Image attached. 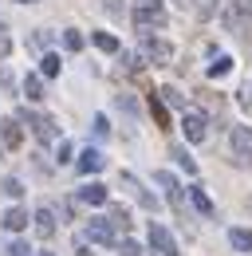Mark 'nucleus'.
<instances>
[{"label": "nucleus", "instance_id": "obj_1", "mask_svg": "<svg viewBox=\"0 0 252 256\" xmlns=\"http://www.w3.org/2000/svg\"><path fill=\"white\" fill-rule=\"evenodd\" d=\"M134 28H138V32L166 28V8H162V0H134Z\"/></svg>", "mask_w": 252, "mask_h": 256}, {"label": "nucleus", "instance_id": "obj_2", "mask_svg": "<svg viewBox=\"0 0 252 256\" xmlns=\"http://www.w3.org/2000/svg\"><path fill=\"white\" fill-rule=\"evenodd\" d=\"M138 48H142L146 64H154V67H166L170 60H174V44H170V40H162V36H150V32H142Z\"/></svg>", "mask_w": 252, "mask_h": 256}, {"label": "nucleus", "instance_id": "obj_3", "mask_svg": "<svg viewBox=\"0 0 252 256\" xmlns=\"http://www.w3.org/2000/svg\"><path fill=\"white\" fill-rule=\"evenodd\" d=\"M20 118H24V122H32V130H36V138H40L44 146H52V142L60 138V130H56V118H48V114H28V110H24Z\"/></svg>", "mask_w": 252, "mask_h": 256}, {"label": "nucleus", "instance_id": "obj_4", "mask_svg": "<svg viewBox=\"0 0 252 256\" xmlns=\"http://www.w3.org/2000/svg\"><path fill=\"white\" fill-rule=\"evenodd\" d=\"M87 236H91L94 244H114L118 240V228L110 224V217H91L87 221Z\"/></svg>", "mask_w": 252, "mask_h": 256}, {"label": "nucleus", "instance_id": "obj_5", "mask_svg": "<svg viewBox=\"0 0 252 256\" xmlns=\"http://www.w3.org/2000/svg\"><path fill=\"white\" fill-rule=\"evenodd\" d=\"M182 130H186L189 142H205V134H209V118H205V114H197V110H186Z\"/></svg>", "mask_w": 252, "mask_h": 256}, {"label": "nucleus", "instance_id": "obj_6", "mask_svg": "<svg viewBox=\"0 0 252 256\" xmlns=\"http://www.w3.org/2000/svg\"><path fill=\"white\" fill-rule=\"evenodd\" d=\"M150 248L162 256H178V240L170 236V228H162V224H150Z\"/></svg>", "mask_w": 252, "mask_h": 256}, {"label": "nucleus", "instance_id": "obj_7", "mask_svg": "<svg viewBox=\"0 0 252 256\" xmlns=\"http://www.w3.org/2000/svg\"><path fill=\"white\" fill-rule=\"evenodd\" d=\"M228 146L236 158H252V126H232L228 130Z\"/></svg>", "mask_w": 252, "mask_h": 256}, {"label": "nucleus", "instance_id": "obj_8", "mask_svg": "<svg viewBox=\"0 0 252 256\" xmlns=\"http://www.w3.org/2000/svg\"><path fill=\"white\" fill-rule=\"evenodd\" d=\"M154 182L162 186V190H166V197H170V201H174V205L182 209V186H178V178H174V174H166V170H158V174H154Z\"/></svg>", "mask_w": 252, "mask_h": 256}, {"label": "nucleus", "instance_id": "obj_9", "mask_svg": "<svg viewBox=\"0 0 252 256\" xmlns=\"http://www.w3.org/2000/svg\"><path fill=\"white\" fill-rule=\"evenodd\" d=\"M102 166H106V158H102L98 150H83V154H79V162H75V170H79V174H98Z\"/></svg>", "mask_w": 252, "mask_h": 256}, {"label": "nucleus", "instance_id": "obj_10", "mask_svg": "<svg viewBox=\"0 0 252 256\" xmlns=\"http://www.w3.org/2000/svg\"><path fill=\"white\" fill-rule=\"evenodd\" d=\"M0 138H4V146H12V150H16V146L24 142V130H20V118H4V122H0Z\"/></svg>", "mask_w": 252, "mask_h": 256}, {"label": "nucleus", "instance_id": "obj_11", "mask_svg": "<svg viewBox=\"0 0 252 256\" xmlns=\"http://www.w3.org/2000/svg\"><path fill=\"white\" fill-rule=\"evenodd\" d=\"M122 186L134 193V197H138V205H142V209H158V201H154V197H150L146 190H142L138 182H134V174H122Z\"/></svg>", "mask_w": 252, "mask_h": 256}, {"label": "nucleus", "instance_id": "obj_12", "mask_svg": "<svg viewBox=\"0 0 252 256\" xmlns=\"http://www.w3.org/2000/svg\"><path fill=\"white\" fill-rule=\"evenodd\" d=\"M79 201H83V205H106V186H98V182L83 186V190H79Z\"/></svg>", "mask_w": 252, "mask_h": 256}, {"label": "nucleus", "instance_id": "obj_13", "mask_svg": "<svg viewBox=\"0 0 252 256\" xmlns=\"http://www.w3.org/2000/svg\"><path fill=\"white\" fill-rule=\"evenodd\" d=\"M36 232H40L44 240L56 236V217H52V209H40V213H36Z\"/></svg>", "mask_w": 252, "mask_h": 256}, {"label": "nucleus", "instance_id": "obj_14", "mask_svg": "<svg viewBox=\"0 0 252 256\" xmlns=\"http://www.w3.org/2000/svg\"><path fill=\"white\" fill-rule=\"evenodd\" d=\"M228 244H232L236 252H248L252 256V232H248V228H228Z\"/></svg>", "mask_w": 252, "mask_h": 256}, {"label": "nucleus", "instance_id": "obj_15", "mask_svg": "<svg viewBox=\"0 0 252 256\" xmlns=\"http://www.w3.org/2000/svg\"><path fill=\"white\" fill-rule=\"evenodd\" d=\"M4 228H8V232H20V228H24V224H28V213H24V209H20V205H12V209H8V213H4Z\"/></svg>", "mask_w": 252, "mask_h": 256}, {"label": "nucleus", "instance_id": "obj_16", "mask_svg": "<svg viewBox=\"0 0 252 256\" xmlns=\"http://www.w3.org/2000/svg\"><path fill=\"white\" fill-rule=\"evenodd\" d=\"M189 197H193V205H197V213H205V217H213V201H209V193L201 190V186H193V190H189Z\"/></svg>", "mask_w": 252, "mask_h": 256}, {"label": "nucleus", "instance_id": "obj_17", "mask_svg": "<svg viewBox=\"0 0 252 256\" xmlns=\"http://www.w3.org/2000/svg\"><path fill=\"white\" fill-rule=\"evenodd\" d=\"M24 98H32V102L44 98V79H40V75H28V79H24Z\"/></svg>", "mask_w": 252, "mask_h": 256}, {"label": "nucleus", "instance_id": "obj_18", "mask_svg": "<svg viewBox=\"0 0 252 256\" xmlns=\"http://www.w3.org/2000/svg\"><path fill=\"white\" fill-rule=\"evenodd\" d=\"M150 114H154V122H158L162 130H170V114H166V102H162L158 95H150Z\"/></svg>", "mask_w": 252, "mask_h": 256}, {"label": "nucleus", "instance_id": "obj_19", "mask_svg": "<svg viewBox=\"0 0 252 256\" xmlns=\"http://www.w3.org/2000/svg\"><path fill=\"white\" fill-rule=\"evenodd\" d=\"M170 158L178 162V166H182L186 174H197V162L189 158V150H186V146H174V150H170Z\"/></svg>", "mask_w": 252, "mask_h": 256}, {"label": "nucleus", "instance_id": "obj_20", "mask_svg": "<svg viewBox=\"0 0 252 256\" xmlns=\"http://www.w3.org/2000/svg\"><path fill=\"white\" fill-rule=\"evenodd\" d=\"M106 217H110V224H114L118 232H126V228H130V213H126L122 205H110V213H106Z\"/></svg>", "mask_w": 252, "mask_h": 256}, {"label": "nucleus", "instance_id": "obj_21", "mask_svg": "<svg viewBox=\"0 0 252 256\" xmlns=\"http://www.w3.org/2000/svg\"><path fill=\"white\" fill-rule=\"evenodd\" d=\"M94 48H98V52H118V40L110 32H94Z\"/></svg>", "mask_w": 252, "mask_h": 256}, {"label": "nucleus", "instance_id": "obj_22", "mask_svg": "<svg viewBox=\"0 0 252 256\" xmlns=\"http://www.w3.org/2000/svg\"><path fill=\"white\" fill-rule=\"evenodd\" d=\"M158 95H162V102H170V106H182V110H186V95H182V91H174V87H162Z\"/></svg>", "mask_w": 252, "mask_h": 256}, {"label": "nucleus", "instance_id": "obj_23", "mask_svg": "<svg viewBox=\"0 0 252 256\" xmlns=\"http://www.w3.org/2000/svg\"><path fill=\"white\" fill-rule=\"evenodd\" d=\"M228 67H232V60H228V56H217V60L209 64V75H213V79H220V75H228Z\"/></svg>", "mask_w": 252, "mask_h": 256}, {"label": "nucleus", "instance_id": "obj_24", "mask_svg": "<svg viewBox=\"0 0 252 256\" xmlns=\"http://www.w3.org/2000/svg\"><path fill=\"white\" fill-rule=\"evenodd\" d=\"M40 71L52 79V75H60V56H44V64H40Z\"/></svg>", "mask_w": 252, "mask_h": 256}, {"label": "nucleus", "instance_id": "obj_25", "mask_svg": "<svg viewBox=\"0 0 252 256\" xmlns=\"http://www.w3.org/2000/svg\"><path fill=\"white\" fill-rule=\"evenodd\" d=\"M63 44H67L71 52H79V48H83V36L75 32V28H71V32H63Z\"/></svg>", "mask_w": 252, "mask_h": 256}, {"label": "nucleus", "instance_id": "obj_26", "mask_svg": "<svg viewBox=\"0 0 252 256\" xmlns=\"http://www.w3.org/2000/svg\"><path fill=\"white\" fill-rule=\"evenodd\" d=\"M4 193H8V197H20V193H24V186H20L16 178H4Z\"/></svg>", "mask_w": 252, "mask_h": 256}, {"label": "nucleus", "instance_id": "obj_27", "mask_svg": "<svg viewBox=\"0 0 252 256\" xmlns=\"http://www.w3.org/2000/svg\"><path fill=\"white\" fill-rule=\"evenodd\" d=\"M48 40H52V36H48V32H36V36H32V48L40 52V48H48Z\"/></svg>", "mask_w": 252, "mask_h": 256}, {"label": "nucleus", "instance_id": "obj_28", "mask_svg": "<svg viewBox=\"0 0 252 256\" xmlns=\"http://www.w3.org/2000/svg\"><path fill=\"white\" fill-rule=\"evenodd\" d=\"M122 256H142V248H138L134 240H122Z\"/></svg>", "mask_w": 252, "mask_h": 256}, {"label": "nucleus", "instance_id": "obj_29", "mask_svg": "<svg viewBox=\"0 0 252 256\" xmlns=\"http://www.w3.org/2000/svg\"><path fill=\"white\" fill-rule=\"evenodd\" d=\"M106 130H110V126H106V118H102V114H98V118H94V134H98V138H102V134H106Z\"/></svg>", "mask_w": 252, "mask_h": 256}, {"label": "nucleus", "instance_id": "obj_30", "mask_svg": "<svg viewBox=\"0 0 252 256\" xmlns=\"http://www.w3.org/2000/svg\"><path fill=\"white\" fill-rule=\"evenodd\" d=\"M8 252H12V256H32V252H28V244H20V240H16V244H12Z\"/></svg>", "mask_w": 252, "mask_h": 256}, {"label": "nucleus", "instance_id": "obj_31", "mask_svg": "<svg viewBox=\"0 0 252 256\" xmlns=\"http://www.w3.org/2000/svg\"><path fill=\"white\" fill-rule=\"evenodd\" d=\"M8 52H12V40H8V36L0 32V56H8Z\"/></svg>", "mask_w": 252, "mask_h": 256}, {"label": "nucleus", "instance_id": "obj_32", "mask_svg": "<svg viewBox=\"0 0 252 256\" xmlns=\"http://www.w3.org/2000/svg\"><path fill=\"white\" fill-rule=\"evenodd\" d=\"M174 4H182V8H189V4H193V0H174Z\"/></svg>", "mask_w": 252, "mask_h": 256}, {"label": "nucleus", "instance_id": "obj_33", "mask_svg": "<svg viewBox=\"0 0 252 256\" xmlns=\"http://www.w3.org/2000/svg\"><path fill=\"white\" fill-rule=\"evenodd\" d=\"M75 256H94V252H87V248H79V252H75Z\"/></svg>", "mask_w": 252, "mask_h": 256}, {"label": "nucleus", "instance_id": "obj_34", "mask_svg": "<svg viewBox=\"0 0 252 256\" xmlns=\"http://www.w3.org/2000/svg\"><path fill=\"white\" fill-rule=\"evenodd\" d=\"M16 4H36V0H16Z\"/></svg>", "mask_w": 252, "mask_h": 256}, {"label": "nucleus", "instance_id": "obj_35", "mask_svg": "<svg viewBox=\"0 0 252 256\" xmlns=\"http://www.w3.org/2000/svg\"><path fill=\"white\" fill-rule=\"evenodd\" d=\"M44 256H52V252H44Z\"/></svg>", "mask_w": 252, "mask_h": 256}]
</instances>
